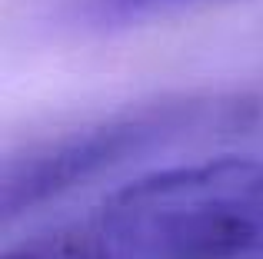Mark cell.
Returning <instances> with one entry per match:
<instances>
[{
    "mask_svg": "<svg viewBox=\"0 0 263 259\" xmlns=\"http://www.w3.org/2000/svg\"><path fill=\"white\" fill-rule=\"evenodd\" d=\"M4 259H107V253L100 249V243L90 233V226L80 220L73 226L53 229V233H44V236H33V240L20 243Z\"/></svg>",
    "mask_w": 263,
    "mask_h": 259,
    "instance_id": "3957f363",
    "label": "cell"
},
{
    "mask_svg": "<svg viewBox=\"0 0 263 259\" xmlns=\"http://www.w3.org/2000/svg\"><path fill=\"white\" fill-rule=\"evenodd\" d=\"M190 4H206V0H84V13L97 24H130Z\"/></svg>",
    "mask_w": 263,
    "mask_h": 259,
    "instance_id": "277c9868",
    "label": "cell"
},
{
    "mask_svg": "<svg viewBox=\"0 0 263 259\" xmlns=\"http://www.w3.org/2000/svg\"><path fill=\"white\" fill-rule=\"evenodd\" d=\"M247 120V100H163L64 133L7 160L0 173V216L13 220L123 163L140 160L143 153L174 146L186 136L243 126Z\"/></svg>",
    "mask_w": 263,
    "mask_h": 259,
    "instance_id": "7a4b0ae2",
    "label": "cell"
},
{
    "mask_svg": "<svg viewBox=\"0 0 263 259\" xmlns=\"http://www.w3.org/2000/svg\"><path fill=\"white\" fill-rule=\"evenodd\" d=\"M107 259H263V160L157 169L87 216Z\"/></svg>",
    "mask_w": 263,
    "mask_h": 259,
    "instance_id": "6da1fadb",
    "label": "cell"
}]
</instances>
